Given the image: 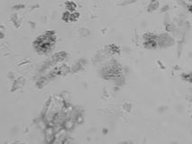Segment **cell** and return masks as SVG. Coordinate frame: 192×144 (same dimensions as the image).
<instances>
[{
	"instance_id": "obj_1",
	"label": "cell",
	"mask_w": 192,
	"mask_h": 144,
	"mask_svg": "<svg viewBox=\"0 0 192 144\" xmlns=\"http://www.w3.org/2000/svg\"><path fill=\"white\" fill-rule=\"evenodd\" d=\"M159 7V2L157 0H152L150 5L148 6V11L149 12H153L155 10H157Z\"/></svg>"
},
{
	"instance_id": "obj_2",
	"label": "cell",
	"mask_w": 192,
	"mask_h": 144,
	"mask_svg": "<svg viewBox=\"0 0 192 144\" xmlns=\"http://www.w3.org/2000/svg\"><path fill=\"white\" fill-rule=\"evenodd\" d=\"M79 16V13H75V14H71V16H69V20L71 21H76Z\"/></svg>"
},
{
	"instance_id": "obj_3",
	"label": "cell",
	"mask_w": 192,
	"mask_h": 144,
	"mask_svg": "<svg viewBox=\"0 0 192 144\" xmlns=\"http://www.w3.org/2000/svg\"><path fill=\"white\" fill-rule=\"evenodd\" d=\"M186 78H187V80H188V81L192 82V74L190 73V74H188V75H186Z\"/></svg>"
},
{
	"instance_id": "obj_4",
	"label": "cell",
	"mask_w": 192,
	"mask_h": 144,
	"mask_svg": "<svg viewBox=\"0 0 192 144\" xmlns=\"http://www.w3.org/2000/svg\"><path fill=\"white\" fill-rule=\"evenodd\" d=\"M134 2H136V0H126V4H133Z\"/></svg>"
}]
</instances>
